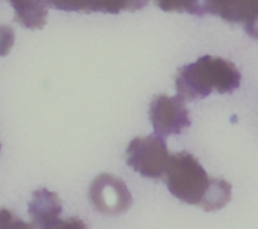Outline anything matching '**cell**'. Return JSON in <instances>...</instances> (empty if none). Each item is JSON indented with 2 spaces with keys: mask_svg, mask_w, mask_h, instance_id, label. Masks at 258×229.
I'll return each instance as SVG.
<instances>
[{
  "mask_svg": "<svg viewBox=\"0 0 258 229\" xmlns=\"http://www.w3.org/2000/svg\"><path fill=\"white\" fill-rule=\"evenodd\" d=\"M45 7L63 12L108 13L136 12L148 5L149 0H43Z\"/></svg>",
  "mask_w": 258,
  "mask_h": 229,
  "instance_id": "cell-8",
  "label": "cell"
},
{
  "mask_svg": "<svg viewBox=\"0 0 258 229\" xmlns=\"http://www.w3.org/2000/svg\"><path fill=\"white\" fill-rule=\"evenodd\" d=\"M0 228L3 229H20V228H29L28 224L24 221L19 220L12 211L7 209H0Z\"/></svg>",
  "mask_w": 258,
  "mask_h": 229,
  "instance_id": "cell-12",
  "label": "cell"
},
{
  "mask_svg": "<svg viewBox=\"0 0 258 229\" xmlns=\"http://www.w3.org/2000/svg\"><path fill=\"white\" fill-rule=\"evenodd\" d=\"M241 85V72L229 60L204 55L197 62L179 69L175 80L176 92L183 100H202L213 91L231 93Z\"/></svg>",
  "mask_w": 258,
  "mask_h": 229,
  "instance_id": "cell-2",
  "label": "cell"
},
{
  "mask_svg": "<svg viewBox=\"0 0 258 229\" xmlns=\"http://www.w3.org/2000/svg\"><path fill=\"white\" fill-rule=\"evenodd\" d=\"M28 210L33 223L39 228H85L82 221L77 219L59 220L62 213L59 196L47 189H40L33 193V199Z\"/></svg>",
  "mask_w": 258,
  "mask_h": 229,
  "instance_id": "cell-7",
  "label": "cell"
},
{
  "mask_svg": "<svg viewBox=\"0 0 258 229\" xmlns=\"http://www.w3.org/2000/svg\"><path fill=\"white\" fill-rule=\"evenodd\" d=\"M15 35L14 30L9 25L0 24V57L9 54L14 45Z\"/></svg>",
  "mask_w": 258,
  "mask_h": 229,
  "instance_id": "cell-11",
  "label": "cell"
},
{
  "mask_svg": "<svg viewBox=\"0 0 258 229\" xmlns=\"http://www.w3.org/2000/svg\"><path fill=\"white\" fill-rule=\"evenodd\" d=\"M156 7L164 12L189 13L194 15H203V0H154Z\"/></svg>",
  "mask_w": 258,
  "mask_h": 229,
  "instance_id": "cell-10",
  "label": "cell"
},
{
  "mask_svg": "<svg viewBox=\"0 0 258 229\" xmlns=\"http://www.w3.org/2000/svg\"><path fill=\"white\" fill-rule=\"evenodd\" d=\"M150 120L159 136L179 135L190 126V116L183 98L158 95L150 103Z\"/></svg>",
  "mask_w": 258,
  "mask_h": 229,
  "instance_id": "cell-5",
  "label": "cell"
},
{
  "mask_svg": "<svg viewBox=\"0 0 258 229\" xmlns=\"http://www.w3.org/2000/svg\"><path fill=\"white\" fill-rule=\"evenodd\" d=\"M170 155L165 141L159 135L135 137L126 150V161L145 178L159 179L165 173Z\"/></svg>",
  "mask_w": 258,
  "mask_h": 229,
  "instance_id": "cell-3",
  "label": "cell"
},
{
  "mask_svg": "<svg viewBox=\"0 0 258 229\" xmlns=\"http://www.w3.org/2000/svg\"><path fill=\"white\" fill-rule=\"evenodd\" d=\"M164 175L170 193L183 203L216 211L231 201V184L223 179L211 178L189 152L170 155Z\"/></svg>",
  "mask_w": 258,
  "mask_h": 229,
  "instance_id": "cell-1",
  "label": "cell"
},
{
  "mask_svg": "<svg viewBox=\"0 0 258 229\" xmlns=\"http://www.w3.org/2000/svg\"><path fill=\"white\" fill-rule=\"evenodd\" d=\"M14 8V19L28 29H42L47 23V8L43 0H8Z\"/></svg>",
  "mask_w": 258,
  "mask_h": 229,
  "instance_id": "cell-9",
  "label": "cell"
},
{
  "mask_svg": "<svg viewBox=\"0 0 258 229\" xmlns=\"http://www.w3.org/2000/svg\"><path fill=\"white\" fill-rule=\"evenodd\" d=\"M90 198L93 208L107 215L125 213L133 204V196L125 181L111 174H101L92 181Z\"/></svg>",
  "mask_w": 258,
  "mask_h": 229,
  "instance_id": "cell-4",
  "label": "cell"
},
{
  "mask_svg": "<svg viewBox=\"0 0 258 229\" xmlns=\"http://www.w3.org/2000/svg\"><path fill=\"white\" fill-rule=\"evenodd\" d=\"M203 10L227 23L243 25L247 33L257 37L258 0H203Z\"/></svg>",
  "mask_w": 258,
  "mask_h": 229,
  "instance_id": "cell-6",
  "label": "cell"
}]
</instances>
